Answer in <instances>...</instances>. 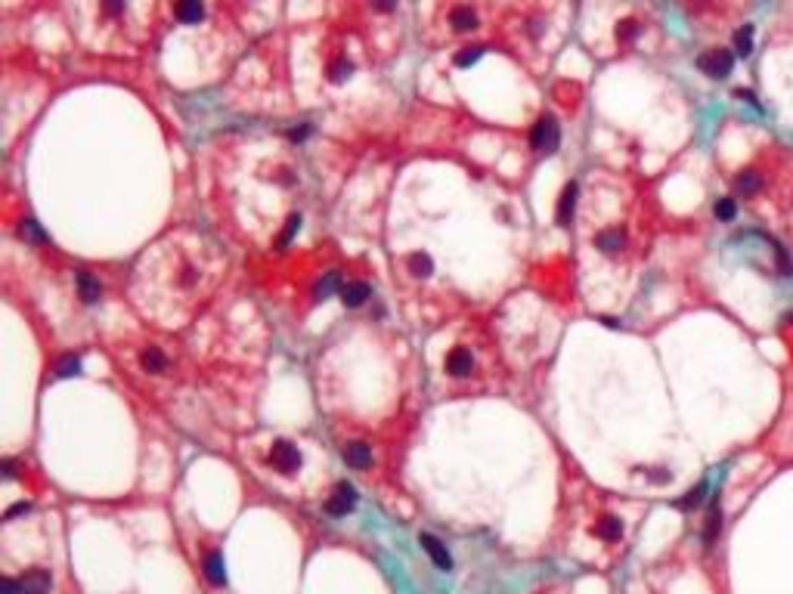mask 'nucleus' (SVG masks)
<instances>
[{
	"mask_svg": "<svg viewBox=\"0 0 793 594\" xmlns=\"http://www.w3.org/2000/svg\"><path fill=\"white\" fill-rule=\"evenodd\" d=\"M697 68L704 74H710V78H728L731 68H735V56L728 53V50H706V53L697 56Z\"/></svg>",
	"mask_w": 793,
	"mask_h": 594,
	"instance_id": "nucleus-1",
	"label": "nucleus"
},
{
	"mask_svg": "<svg viewBox=\"0 0 793 594\" xmlns=\"http://www.w3.org/2000/svg\"><path fill=\"white\" fill-rule=\"evenodd\" d=\"M558 140H561V130H558V121H555V118H552V115L539 118L536 127H533V133H530L533 148H536V152L552 155V152L558 148Z\"/></svg>",
	"mask_w": 793,
	"mask_h": 594,
	"instance_id": "nucleus-2",
	"label": "nucleus"
},
{
	"mask_svg": "<svg viewBox=\"0 0 793 594\" xmlns=\"http://www.w3.org/2000/svg\"><path fill=\"white\" fill-rule=\"evenodd\" d=\"M301 452L294 443H288V439H276L273 449H270V464H273L279 474H294V470L301 468Z\"/></svg>",
	"mask_w": 793,
	"mask_h": 594,
	"instance_id": "nucleus-3",
	"label": "nucleus"
},
{
	"mask_svg": "<svg viewBox=\"0 0 793 594\" xmlns=\"http://www.w3.org/2000/svg\"><path fill=\"white\" fill-rule=\"evenodd\" d=\"M356 505V489L350 486V483H338L335 492L329 495V501H325V511L332 514V517H344L347 511H354Z\"/></svg>",
	"mask_w": 793,
	"mask_h": 594,
	"instance_id": "nucleus-4",
	"label": "nucleus"
},
{
	"mask_svg": "<svg viewBox=\"0 0 793 594\" xmlns=\"http://www.w3.org/2000/svg\"><path fill=\"white\" fill-rule=\"evenodd\" d=\"M419 544L425 548V554L434 560V566L444 569V573H450V569H453V557H450L446 544L440 542L437 536H431V532H422V536H419Z\"/></svg>",
	"mask_w": 793,
	"mask_h": 594,
	"instance_id": "nucleus-5",
	"label": "nucleus"
},
{
	"mask_svg": "<svg viewBox=\"0 0 793 594\" xmlns=\"http://www.w3.org/2000/svg\"><path fill=\"white\" fill-rule=\"evenodd\" d=\"M576 192H580V189H576V183H574V179H570V183H567V186H564V189H561V198H558V214H555V217H558V226H564V229H567L570 223H574V210H576Z\"/></svg>",
	"mask_w": 793,
	"mask_h": 594,
	"instance_id": "nucleus-6",
	"label": "nucleus"
},
{
	"mask_svg": "<svg viewBox=\"0 0 793 594\" xmlns=\"http://www.w3.org/2000/svg\"><path fill=\"white\" fill-rule=\"evenodd\" d=\"M595 248H598L601 254H620L626 248V232L623 229H601L598 235H595Z\"/></svg>",
	"mask_w": 793,
	"mask_h": 594,
	"instance_id": "nucleus-7",
	"label": "nucleus"
},
{
	"mask_svg": "<svg viewBox=\"0 0 793 594\" xmlns=\"http://www.w3.org/2000/svg\"><path fill=\"white\" fill-rule=\"evenodd\" d=\"M19 582H22V594H50V585H53L47 569H28Z\"/></svg>",
	"mask_w": 793,
	"mask_h": 594,
	"instance_id": "nucleus-8",
	"label": "nucleus"
},
{
	"mask_svg": "<svg viewBox=\"0 0 793 594\" xmlns=\"http://www.w3.org/2000/svg\"><path fill=\"white\" fill-rule=\"evenodd\" d=\"M471 368H475V359H471V353L465 350V346H456V350H450V356H446V371L456 377H468Z\"/></svg>",
	"mask_w": 793,
	"mask_h": 594,
	"instance_id": "nucleus-9",
	"label": "nucleus"
},
{
	"mask_svg": "<svg viewBox=\"0 0 793 594\" xmlns=\"http://www.w3.org/2000/svg\"><path fill=\"white\" fill-rule=\"evenodd\" d=\"M344 461H347L350 468L362 470V468L372 464V449H369L366 443H347V446H344Z\"/></svg>",
	"mask_w": 793,
	"mask_h": 594,
	"instance_id": "nucleus-10",
	"label": "nucleus"
},
{
	"mask_svg": "<svg viewBox=\"0 0 793 594\" xmlns=\"http://www.w3.org/2000/svg\"><path fill=\"white\" fill-rule=\"evenodd\" d=\"M338 297L344 300V307H362L366 297H372V288H369L366 282H347Z\"/></svg>",
	"mask_w": 793,
	"mask_h": 594,
	"instance_id": "nucleus-11",
	"label": "nucleus"
},
{
	"mask_svg": "<svg viewBox=\"0 0 793 594\" xmlns=\"http://www.w3.org/2000/svg\"><path fill=\"white\" fill-rule=\"evenodd\" d=\"M75 285H78V294H81L84 303H96V300H100L102 288H100V282H96L90 272H78V276H75Z\"/></svg>",
	"mask_w": 793,
	"mask_h": 594,
	"instance_id": "nucleus-12",
	"label": "nucleus"
},
{
	"mask_svg": "<svg viewBox=\"0 0 793 594\" xmlns=\"http://www.w3.org/2000/svg\"><path fill=\"white\" fill-rule=\"evenodd\" d=\"M719 529H722V511H719V501L713 498L710 517H706V526H704V548H713V542H716Z\"/></svg>",
	"mask_w": 793,
	"mask_h": 594,
	"instance_id": "nucleus-13",
	"label": "nucleus"
},
{
	"mask_svg": "<svg viewBox=\"0 0 793 594\" xmlns=\"http://www.w3.org/2000/svg\"><path fill=\"white\" fill-rule=\"evenodd\" d=\"M592 532L598 538H605V542H620L623 538V523H620V517H601Z\"/></svg>",
	"mask_w": 793,
	"mask_h": 594,
	"instance_id": "nucleus-14",
	"label": "nucleus"
},
{
	"mask_svg": "<svg viewBox=\"0 0 793 594\" xmlns=\"http://www.w3.org/2000/svg\"><path fill=\"white\" fill-rule=\"evenodd\" d=\"M205 575H208V582H214V585H226V566H224V557H220L217 551H211V554L205 557Z\"/></svg>",
	"mask_w": 793,
	"mask_h": 594,
	"instance_id": "nucleus-15",
	"label": "nucleus"
},
{
	"mask_svg": "<svg viewBox=\"0 0 793 594\" xmlns=\"http://www.w3.org/2000/svg\"><path fill=\"white\" fill-rule=\"evenodd\" d=\"M762 189V177L759 170H741L737 173V192L743 198H756V192Z\"/></svg>",
	"mask_w": 793,
	"mask_h": 594,
	"instance_id": "nucleus-16",
	"label": "nucleus"
},
{
	"mask_svg": "<svg viewBox=\"0 0 793 594\" xmlns=\"http://www.w3.org/2000/svg\"><path fill=\"white\" fill-rule=\"evenodd\" d=\"M409 272H413L415 278H428L434 272V260L428 257V254H422V251H415V254H409Z\"/></svg>",
	"mask_w": 793,
	"mask_h": 594,
	"instance_id": "nucleus-17",
	"label": "nucleus"
},
{
	"mask_svg": "<svg viewBox=\"0 0 793 594\" xmlns=\"http://www.w3.org/2000/svg\"><path fill=\"white\" fill-rule=\"evenodd\" d=\"M450 22H453V28H456V31H471V28H477V16L468 10V6H456V10L450 12Z\"/></svg>",
	"mask_w": 793,
	"mask_h": 594,
	"instance_id": "nucleus-18",
	"label": "nucleus"
},
{
	"mask_svg": "<svg viewBox=\"0 0 793 594\" xmlns=\"http://www.w3.org/2000/svg\"><path fill=\"white\" fill-rule=\"evenodd\" d=\"M140 362H143L146 371H164L168 368V359H164V353L158 350V346H149V350H143V356H140Z\"/></svg>",
	"mask_w": 793,
	"mask_h": 594,
	"instance_id": "nucleus-19",
	"label": "nucleus"
},
{
	"mask_svg": "<svg viewBox=\"0 0 793 594\" xmlns=\"http://www.w3.org/2000/svg\"><path fill=\"white\" fill-rule=\"evenodd\" d=\"M177 19H183V22H199L202 16H205V6L199 3V0H186V3H177Z\"/></svg>",
	"mask_w": 793,
	"mask_h": 594,
	"instance_id": "nucleus-20",
	"label": "nucleus"
},
{
	"mask_svg": "<svg viewBox=\"0 0 793 594\" xmlns=\"http://www.w3.org/2000/svg\"><path fill=\"white\" fill-rule=\"evenodd\" d=\"M341 288H344V285H341V276H338V272H325V278L316 285V297H319V300H325V297H332L335 291L341 294Z\"/></svg>",
	"mask_w": 793,
	"mask_h": 594,
	"instance_id": "nucleus-21",
	"label": "nucleus"
},
{
	"mask_svg": "<svg viewBox=\"0 0 793 594\" xmlns=\"http://www.w3.org/2000/svg\"><path fill=\"white\" fill-rule=\"evenodd\" d=\"M735 50H737V56H750V53H753V25H743V28H737V34H735Z\"/></svg>",
	"mask_w": 793,
	"mask_h": 594,
	"instance_id": "nucleus-22",
	"label": "nucleus"
},
{
	"mask_svg": "<svg viewBox=\"0 0 793 594\" xmlns=\"http://www.w3.org/2000/svg\"><path fill=\"white\" fill-rule=\"evenodd\" d=\"M704 495H706V483H697V486H694L691 492L685 495V498L675 501V507H682V511H691V507H697L700 501H704Z\"/></svg>",
	"mask_w": 793,
	"mask_h": 594,
	"instance_id": "nucleus-23",
	"label": "nucleus"
},
{
	"mask_svg": "<svg viewBox=\"0 0 793 594\" xmlns=\"http://www.w3.org/2000/svg\"><path fill=\"white\" fill-rule=\"evenodd\" d=\"M713 214H716L722 223H731V220H735V214H737V201H735V198H719L716 208H713Z\"/></svg>",
	"mask_w": 793,
	"mask_h": 594,
	"instance_id": "nucleus-24",
	"label": "nucleus"
},
{
	"mask_svg": "<svg viewBox=\"0 0 793 594\" xmlns=\"http://www.w3.org/2000/svg\"><path fill=\"white\" fill-rule=\"evenodd\" d=\"M481 53H484V47H465L462 53H456V65H459V68L475 65V62L481 59Z\"/></svg>",
	"mask_w": 793,
	"mask_h": 594,
	"instance_id": "nucleus-25",
	"label": "nucleus"
},
{
	"mask_svg": "<svg viewBox=\"0 0 793 594\" xmlns=\"http://www.w3.org/2000/svg\"><path fill=\"white\" fill-rule=\"evenodd\" d=\"M78 371H81V359H78V356H65L63 362L56 365L59 377H72V375H78Z\"/></svg>",
	"mask_w": 793,
	"mask_h": 594,
	"instance_id": "nucleus-26",
	"label": "nucleus"
},
{
	"mask_svg": "<svg viewBox=\"0 0 793 594\" xmlns=\"http://www.w3.org/2000/svg\"><path fill=\"white\" fill-rule=\"evenodd\" d=\"M22 235H28L32 241H44V232H41V226L28 217V220H22Z\"/></svg>",
	"mask_w": 793,
	"mask_h": 594,
	"instance_id": "nucleus-27",
	"label": "nucleus"
},
{
	"mask_svg": "<svg viewBox=\"0 0 793 594\" xmlns=\"http://www.w3.org/2000/svg\"><path fill=\"white\" fill-rule=\"evenodd\" d=\"M636 31H638V25L632 22V19H623V22L617 25V37H620V41H632V37H636Z\"/></svg>",
	"mask_w": 793,
	"mask_h": 594,
	"instance_id": "nucleus-28",
	"label": "nucleus"
},
{
	"mask_svg": "<svg viewBox=\"0 0 793 594\" xmlns=\"http://www.w3.org/2000/svg\"><path fill=\"white\" fill-rule=\"evenodd\" d=\"M298 229H301V217H298V214H292V217H288L285 232H282V239H279V245H288V241H292V235L298 232Z\"/></svg>",
	"mask_w": 793,
	"mask_h": 594,
	"instance_id": "nucleus-29",
	"label": "nucleus"
},
{
	"mask_svg": "<svg viewBox=\"0 0 793 594\" xmlns=\"http://www.w3.org/2000/svg\"><path fill=\"white\" fill-rule=\"evenodd\" d=\"M350 72H354V65H350V62H338V65L332 68V80H335V84H341L344 78H350Z\"/></svg>",
	"mask_w": 793,
	"mask_h": 594,
	"instance_id": "nucleus-30",
	"label": "nucleus"
},
{
	"mask_svg": "<svg viewBox=\"0 0 793 594\" xmlns=\"http://www.w3.org/2000/svg\"><path fill=\"white\" fill-rule=\"evenodd\" d=\"M28 511H32V501H16V505L7 511V520H16V517H22V514H28Z\"/></svg>",
	"mask_w": 793,
	"mask_h": 594,
	"instance_id": "nucleus-31",
	"label": "nucleus"
},
{
	"mask_svg": "<svg viewBox=\"0 0 793 594\" xmlns=\"http://www.w3.org/2000/svg\"><path fill=\"white\" fill-rule=\"evenodd\" d=\"M648 474V480H654V483H669V470H663V468H651V470H644Z\"/></svg>",
	"mask_w": 793,
	"mask_h": 594,
	"instance_id": "nucleus-32",
	"label": "nucleus"
},
{
	"mask_svg": "<svg viewBox=\"0 0 793 594\" xmlns=\"http://www.w3.org/2000/svg\"><path fill=\"white\" fill-rule=\"evenodd\" d=\"M3 594H22V582H16V579H3Z\"/></svg>",
	"mask_w": 793,
	"mask_h": 594,
	"instance_id": "nucleus-33",
	"label": "nucleus"
},
{
	"mask_svg": "<svg viewBox=\"0 0 793 594\" xmlns=\"http://www.w3.org/2000/svg\"><path fill=\"white\" fill-rule=\"evenodd\" d=\"M3 476H7V480H10V476H16V464L10 461V458L3 461Z\"/></svg>",
	"mask_w": 793,
	"mask_h": 594,
	"instance_id": "nucleus-34",
	"label": "nucleus"
},
{
	"mask_svg": "<svg viewBox=\"0 0 793 594\" xmlns=\"http://www.w3.org/2000/svg\"><path fill=\"white\" fill-rule=\"evenodd\" d=\"M288 136H292V140H304V136H307V127H301V130H292V133H288Z\"/></svg>",
	"mask_w": 793,
	"mask_h": 594,
	"instance_id": "nucleus-35",
	"label": "nucleus"
},
{
	"mask_svg": "<svg viewBox=\"0 0 793 594\" xmlns=\"http://www.w3.org/2000/svg\"><path fill=\"white\" fill-rule=\"evenodd\" d=\"M106 10H109V12H121L124 6H121V3H106Z\"/></svg>",
	"mask_w": 793,
	"mask_h": 594,
	"instance_id": "nucleus-36",
	"label": "nucleus"
}]
</instances>
